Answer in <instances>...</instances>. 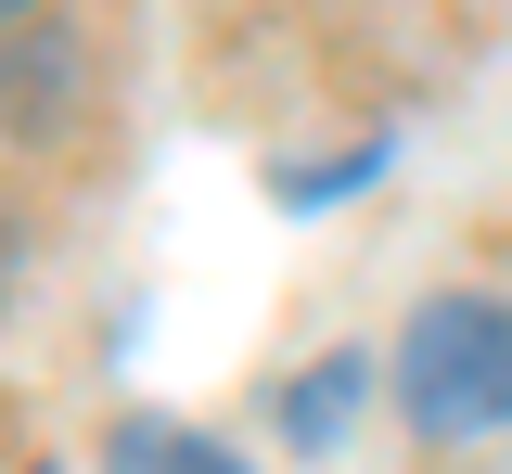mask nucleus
Returning <instances> with one entry per match:
<instances>
[{"label": "nucleus", "mask_w": 512, "mask_h": 474, "mask_svg": "<svg viewBox=\"0 0 512 474\" xmlns=\"http://www.w3.org/2000/svg\"><path fill=\"white\" fill-rule=\"evenodd\" d=\"M0 295H13V218H0Z\"/></svg>", "instance_id": "obj_3"}, {"label": "nucleus", "mask_w": 512, "mask_h": 474, "mask_svg": "<svg viewBox=\"0 0 512 474\" xmlns=\"http://www.w3.org/2000/svg\"><path fill=\"white\" fill-rule=\"evenodd\" d=\"M397 398L423 436H487L512 423V308L500 295H436L397 346Z\"/></svg>", "instance_id": "obj_1"}, {"label": "nucleus", "mask_w": 512, "mask_h": 474, "mask_svg": "<svg viewBox=\"0 0 512 474\" xmlns=\"http://www.w3.org/2000/svg\"><path fill=\"white\" fill-rule=\"evenodd\" d=\"M116 462H128V474H244L231 449H205V436H180V423H128Z\"/></svg>", "instance_id": "obj_2"}, {"label": "nucleus", "mask_w": 512, "mask_h": 474, "mask_svg": "<svg viewBox=\"0 0 512 474\" xmlns=\"http://www.w3.org/2000/svg\"><path fill=\"white\" fill-rule=\"evenodd\" d=\"M0 13H26V0H0Z\"/></svg>", "instance_id": "obj_4"}]
</instances>
